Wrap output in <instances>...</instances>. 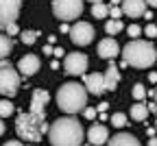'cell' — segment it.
Masks as SVG:
<instances>
[{"label":"cell","mask_w":157,"mask_h":146,"mask_svg":"<svg viewBox=\"0 0 157 146\" xmlns=\"http://www.w3.org/2000/svg\"><path fill=\"white\" fill-rule=\"evenodd\" d=\"M48 137L52 146H81L85 131L81 127V122L72 116L59 118L48 127Z\"/></svg>","instance_id":"1"},{"label":"cell","mask_w":157,"mask_h":146,"mask_svg":"<svg viewBox=\"0 0 157 146\" xmlns=\"http://www.w3.org/2000/svg\"><path fill=\"white\" fill-rule=\"evenodd\" d=\"M157 61V48L151 41L133 39L122 48V63L133 68H151Z\"/></svg>","instance_id":"2"},{"label":"cell","mask_w":157,"mask_h":146,"mask_svg":"<svg viewBox=\"0 0 157 146\" xmlns=\"http://www.w3.org/2000/svg\"><path fill=\"white\" fill-rule=\"evenodd\" d=\"M85 102H87V90L81 83H74V81L63 83L57 92V105L61 107V111H66L70 116L83 111Z\"/></svg>","instance_id":"3"},{"label":"cell","mask_w":157,"mask_h":146,"mask_svg":"<svg viewBox=\"0 0 157 146\" xmlns=\"http://www.w3.org/2000/svg\"><path fill=\"white\" fill-rule=\"evenodd\" d=\"M15 131L20 135V140L24 142H39L44 137V133H48V124L44 120V116H37V113H20L15 120Z\"/></svg>","instance_id":"4"},{"label":"cell","mask_w":157,"mask_h":146,"mask_svg":"<svg viewBox=\"0 0 157 146\" xmlns=\"http://www.w3.org/2000/svg\"><path fill=\"white\" fill-rule=\"evenodd\" d=\"M20 87V74L13 66H9L5 59H0V94L15 96Z\"/></svg>","instance_id":"5"},{"label":"cell","mask_w":157,"mask_h":146,"mask_svg":"<svg viewBox=\"0 0 157 146\" xmlns=\"http://www.w3.org/2000/svg\"><path fill=\"white\" fill-rule=\"evenodd\" d=\"M52 13L61 20V22L76 20L83 13V0H55L52 2Z\"/></svg>","instance_id":"6"},{"label":"cell","mask_w":157,"mask_h":146,"mask_svg":"<svg viewBox=\"0 0 157 146\" xmlns=\"http://www.w3.org/2000/svg\"><path fill=\"white\" fill-rule=\"evenodd\" d=\"M20 9H22V0H0V29H7L11 22H15Z\"/></svg>","instance_id":"7"},{"label":"cell","mask_w":157,"mask_h":146,"mask_svg":"<svg viewBox=\"0 0 157 146\" xmlns=\"http://www.w3.org/2000/svg\"><path fill=\"white\" fill-rule=\"evenodd\" d=\"M87 70V57L83 52H70L63 59V72L72 76H81Z\"/></svg>","instance_id":"8"},{"label":"cell","mask_w":157,"mask_h":146,"mask_svg":"<svg viewBox=\"0 0 157 146\" xmlns=\"http://www.w3.org/2000/svg\"><path fill=\"white\" fill-rule=\"evenodd\" d=\"M94 35H96V31H94V26L87 24V22H76V24L70 29V39L74 41L76 46H87V44H92V41H94Z\"/></svg>","instance_id":"9"},{"label":"cell","mask_w":157,"mask_h":146,"mask_svg":"<svg viewBox=\"0 0 157 146\" xmlns=\"http://www.w3.org/2000/svg\"><path fill=\"white\" fill-rule=\"evenodd\" d=\"M39 68H42V61L37 59V55H24L22 59H20V63H17L20 74H24V76H33V74H37Z\"/></svg>","instance_id":"10"},{"label":"cell","mask_w":157,"mask_h":146,"mask_svg":"<svg viewBox=\"0 0 157 146\" xmlns=\"http://www.w3.org/2000/svg\"><path fill=\"white\" fill-rule=\"evenodd\" d=\"M83 85H85V90H87L90 94L101 96V94L105 92V79H103V74H98V72H94V74H85Z\"/></svg>","instance_id":"11"},{"label":"cell","mask_w":157,"mask_h":146,"mask_svg":"<svg viewBox=\"0 0 157 146\" xmlns=\"http://www.w3.org/2000/svg\"><path fill=\"white\" fill-rule=\"evenodd\" d=\"M48 92L46 90H35L33 96H31V113H37V116H44V109L48 105Z\"/></svg>","instance_id":"12"},{"label":"cell","mask_w":157,"mask_h":146,"mask_svg":"<svg viewBox=\"0 0 157 146\" xmlns=\"http://www.w3.org/2000/svg\"><path fill=\"white\" fill-rule=\"evenodd\" d=\"M120 55V46L113 37H105L101 44H98V57L101 59H113Z\"/></svg>","instance_id":"13"},{"label":"cell","mask_w":157,"mask_h":146,"mask_svg":"<svg viewBox=\"0 0 157 146\" xmlns=\"http://www.w3.org/2000/svg\"><path fill=\"white\" fill-rule=\"evenodd\" d=\"M120 9L129 17H142L146 13V0H124Z\"/></svg>","instance_id":"14"},{"label":"cell","mask_w":157,"mask_h":146,"mask_svg":"<svg viewBox=\"0 0 157 146\" xmlns=\"http://www.w3.org/2000/svg\"><path fill=\"white\" fill-rule=\"evenodd\" d=\"M87 140H90V144H94V146H103V144L109 140L107 127H103V124H94V127H90Z\"/></svg>","instance_id":"15"},{"label":"cell","mask_w":157,"mask_h":146,"mask_svg":"<svg viewBox=\"0 0 157 146\" xmlns=\"http://www.w3.org/2000/svg\"><path fill=\"white\" fill-rule=\"evenodd\" d=\"M107 146H142V144H140V140H137L135 135H131V133H118V135H113V137L107 140Z\"/></svg>","instance_id":"16"},{"label":"cell","mask_w":157,"mask_h":146,"mask_svg":"<svg viewBox=\"0 0 157 146\" xmlns=\"http://www.w3.org/2000/svg\"><path fill=\"white\" fill-rule=\"evenodd\" d=\"M103 79H105V90H116V85H118V81H120V72H118V68L116 66H109L107 68V72L103 74Z\"/></svg>","instance_id":"17"},{"label":"cell","mask_w":157,"mask_h":146,"mask_svg":"<svg viewBox=\"0 0 157 146\" xmlns=\"http://www.w3.org/2000/svg\"><path fill=\"white\" fill-rule=\"evenodd\" d=\"M146 116H148V105H144L142 100H137L135 105L131 107V118H133L135 122H144Z\"/></svg>","instance_id":"18"},{"label":"cell","mask_w":157,"mask_h":146,"mask_svg":"<svg viewBox=\"0 0 157 146\" xmlns=\"http://www.w3.org/2000/svg\"><path fill=\"white\" fill-rule=\"evenodd\" d=\"M11 50H13V41H11V37L0 33V59H7V57L11 55Z\"/></svg>","instance_id":"19"},{"label":"cell","mask_w":157,"mask_h":146,"mask_svg":"<svg viewBox=\"0 0 157 146\" xmlns=\"http://www.w3.org/2000/svg\"><path fill=\"white\" fill-rule=\"evenodd\" d=\"M124 26H122V22H120V20H107V24H105V33L107 35H116V33H120Z\"/></svg>","instance_id":"20"},{"label":"cell","mask_w":157,"mask_h":146,"mask_svg":"<svg viewBox=\"0 0 157 146\" xmlns=\"http://www.w3.org/2000/svg\"><path fill=\"white\" fill-rule=\"evenodd\" d=\"M92 15L98 17V20H103V17L109 15V7L103 5V2H94V7H92Z\"/></svg>","instance_id":"21"},{"label":"cell","mask_w":157,"mask_h":146,"mask_svg":"<svg viewBox=\"0 0 157 146\" xmlns=\"http://www.w3.org/2000/svg\"><path fill=\"white\" fill-rule=\"evenodd\" d=\"M37 35H39V33H35V31H24V33H20V39H22V44L31 46V44H35V41H37Z\"/></svg>","instance_id":"22"},{"label":"cell","mask_w":157,"mask_h":146,"mask_svg":"<svg viewBox=\"0 0 157 146\" xmlns=\"http://www.w3.org/2000/svg\"><path fill=\"white\" fill-rule=\"evenodd\" d=\"M13 113V102L11 100H0V118H7Z\"/></svg>","instance_id":"23"},{"label":"cell","mask_w":157,"mask_h":146,"mask_svg":"<svg viewBox=\"0 0 157 146\" xmlns=\"http://www.w3.org/2000/svg\"><path fill=\"white\" fill-rule=\"evenodd\" d=\"M111 124H113V127H118V129H122L124 124H129V122H127V116H124V113H113V116H111Z\"/></svg>","instance_id":"24"},{"label":"cell","mask_w":157,"mask_h":146,"mask_svg":"<svg viewBox=\"0 0 157 146\" xmlns=\"http://www.w3.org/2000/svg\"><path fill=\"white\" fill-rule=\"evenodd\" d=\"M144 96H146L144 85H142V83H135V85H133V98H135V100H142Z\"/></svg>","instance_id":"25"},{"label":"cell","mask_w":157,"mask_h":146,"mask_svg":"<svg viewBox=\"0 0 157 146\" xmlns=\"http://www.w3.org/2000/svg\"><path fill=\"white\" fill-rule=\"evenodd\" d=\"M127 33H129V35H131L133 39H137V35H140V33H142V29H140V26H137V24H131V26L127 29Z\"/></svg>","instance_id":"26"},{"label":"cell","mask_w":157,"mask_h":146,"mask_svg":"<svg viewBox=\"0 0 157 146\" xmlns=\"http://www.w3.org/2000/svg\"><path fill=\"white\" fill-rule=\"evenodd\" d=\"M144 33H146L148 37H157V26H155V24H148V26L144 29Z\"/></svg>","instance_id":"27"},{"label":"cell","mask_w":157,"mask_h":146,"mask_svg":"<svg viewBox=\"0 0 157 146\" xmlns=\"http://www.w3.org/2000/svg\"><path fill=\"white\" fill-rule=\"evenodd\" d=\"M109 15H111L113 20H120V15H122V9H118V7H111V9H109Z\"/></svg>","instance_id":"28"},{"label":"cell","mask_w":157,"mask_h":146,"mask_svg":"<svg viewBox=\"0 0 157 146\" xmlns=\"http://www.w3.org/2000/svg\"><path fill=\"white\" fill-rule=\"evenodd\" d=\"M83 113H85V118H90V120H92V118H96V113H98V111H96V109H92V107H85V109H83Z\"/></svg>","instance_id":"29"},{"label":"cell","mask_w":157,"mask_h":146,"mask_svg":"<svg viewBox=\"0 0 157 146\" xmlns=\"http://www.w3.org/2000/svg\"><path fill=\"white\" fill-rule=\"evenodd\" d=\"M5 31H7V35H17V26H15V22H11Z\"/></svg>","instance_id":"30"},{"label":"cell","mask_w":157,"mask_h":146,"mask_svg":"<svg viewBox=\"0 0 157 146\" xmlns=\"http://www.w3.org/2000/svg\"><path fill=\"white\" fill-rule=\"evenodd\" d=\"M5 146H24L20 140H9V142H5Z\"/></svg>","instance_id":"31"},{"label":"cell","mask_w":157,"mask_h":146,"mask_svg":"<svg viewBox=\"0 0 157 146\" xmlns=\"http://www.w3.org/2000/svg\"><path fill=\"white\" fill-rule=\"evenodd\" d=\"M52 55H55V57H61V55H63V48H55Z\"/></svg>","instance_id":"32"},{"label":"cell","mask_w":157,"mask_h":146,"mask_svg":"<svg viewBox=\"0 0 157 146\" xmlns=\"http://www.w3.org/2000/svg\"><path fill=\"white\" fill-rule=\"evenodd\" d=\"M105 109H107V102H101V105H98V109H96V111H101V113H103Z\"/></svg>","instance_id":"33"},{"label":"cell","mask_w":157,"mask_h":146,"mask_svg":"<svg viewBox=\"0 0 157 146\" xmlns=\"http://www.w3.org/2000/svg\"><path fill=\"white\" fill-rule=\"evenodd\" d=\"M148 146H157V137H151L148 140Z\"/></svg>","instance_id":"34"},{"label":"cell","mask_w":157,"mask_h":146,"mask_svg":"<svg viewBox=\"0 0 157 146\" xmlns=\"http://www.w3.org/2000/svg\"><path fill=\"white\" fill-rule=\"evenodd\" d=\"M146 5L148 7H157V0H146Z\"/></svg>","instance_id":"35"},{"label":"cell","mask_w":157,"mask_h":146,"mask_svg":"<svg viewBox=\"0 0 157 146\" xmlns=\"http://www.w3.org/2000/svg\"><path fill=\"white\" fill-rule=\"evenodd\" d=\"M5 129H7V127H5V122H2V120H0V135H2V133H5Z\"/></svg>","instance_id":"36"},{"label":"cell","mask_w":157,"mask_h":146,"mask_svg":"<svg viewBox=\"0 0 157 146\" xmlns=\"http://www.w3.org/2000/svg\"><path fill=\"white\" fill-rule=\"evenodd\" d=\"M111 2H113V5H118V2H120V0H111Z\"/></svg>","instance_id":"37"},{"label":"cell","mask_w":157,"mask_h":146,"mask_svg":"<svg viewBox=\"0 0 157 146\" xmlns=\"http://www.w3.org/2000/svg\"><path fill=\"white\" fill-rule=\"evenodd\" d=\"M155 100H157V87H155Z\"/></svg>","instance_id":"38"},{"label":"cell","mask_w":157,"mask_h":146,"mask_svg":"<svg viewBox=\"0 0 157 146\" xmlns=\"http://www.w3.org/2000/svg\"><path fill=\"white\" fill-rule=\"evenodd\" d=\"M92 2H101V0H92Z\"/></svg>","instance_id":"39"},{"label":"cell","mask_w":157,"mask_h":146,"mask_svg":"<svg viewBox=\"0 0 157 146\" xmlns=\"http://www.w3.org/2000/svg\"><path fill=\"white\" fill-rule=\"evenodd\" d=\"M155 129H157V120H155Z\"/></svg>","instance_id":"40"},{"label":"cell","mask_w":157,"mask_h":146,"mask_svg":"<svg viewBox=\"0 0 157 146\" xmlns=\"http://www.w3.org/2000/svg\"><path fill=\"white\" fill-rule=\"evenodd\" d=\"M33 146H35V144H33Z\"/></svg>","instance_id":"41"}]
</instances>
